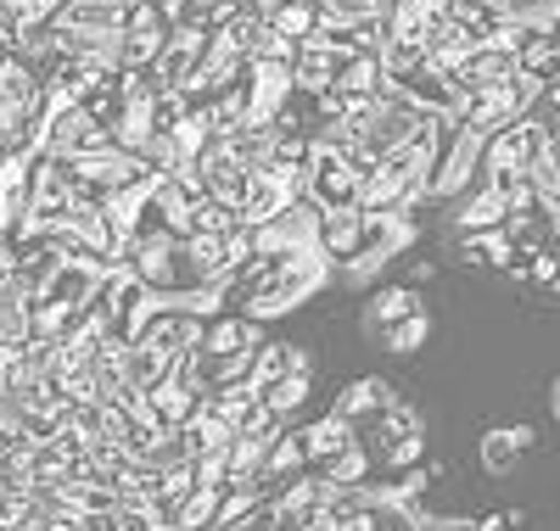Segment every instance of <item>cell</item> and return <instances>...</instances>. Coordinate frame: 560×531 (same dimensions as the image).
Here are the masks:
<instances>
[{
    "mask_svg": "<svg viewBox=\"0 0 560 531\" xmlns=\"http://www.w3.org/2000/svg\"><path fill=\"white\" fill-rule=\"evenodd\" d=\"M308 202H319L325 213H348L364 208V174L353 168V157L331 140H314V157H308Z\"/></svg>",
    "mask_w": 560,
    "mask_h": 531,
    "instance_id": "6da1fadb",
    "label": "cell"
},
{
    "mask_svg": "<svg viewBox=\"0 0 560 531\" xmlns=\"http://www.w3.org/2000/svg\"><path fill=\"white\" fill-rule=\"evenodd\" d=\"M549 140H555V129H549V123H538L533 113H527V118H516L510 129H499V134H493V146H488V185L533 179V168H538V163H544V152H549Z\"/></svg>",
    "mask_w": 560,
    "mask_h": 531,
    "instance_id": "7a4b0ae2",
    "label": "cell"
},
{
    "mask_svg": "<svg viewBox=\"0 0 560 531\" xmlns=\"http://www.w3.org/2000/svg\"><path fill=\"white\" fill-rule=\"evenodd\" d=\"M140 342L168 353V358H185V353H202L208 342V324L202 314L191 308H163V314H147V324H140Z\"/></svg>",
    "mask_w": 560,
    "mask_h": 531,
    "instance_id": "3957f363",
    "label": "cell"
},
{
    "mask_svg": "<svg viewBox=\"0 0 560 531\" xmlns=\"http://www.w3.org/2000/svg\"><path fill=\"white\" fill-rule=\"evenodd\" d=\"M342 68H348V57L337 51V45L308 39L303 51H298V62H292V73H298V95H325V90H337Z\"/></svg>",
    "mask_w": 560,
    "mask_h": 531,
    "instance_id": "277c9868",
    "label": "cell"
},
{
    "mask_svg": "<svg viewBox=\"0 0 560 531\" xmlns=\"http://www.w3.org/2000/svg\"><path fill=\"white\" fill-rule=\"evenodd\" d=\"M364 240H370V213H364V208L325 213V224H319V252H325V258L353 263V258L364 252Z\"/></svg>",
    "mask_w": 560,
    "mask_h": 531,
    "instance_id": "5b68a950",
    "label": "cell"
},
{
    "mask_svg": "<svg viewBox=\"0 0 560 531\" xmlns=\"http://www.w3.org/2000/svg\"><path fill=\"white\" fill-rule=\"evenodd\" d=\"M269 28L280 39H292V45H308L325 28V7H319V0H280V7L269 12Z\"/></svg>",
    "mask_w": 560,
    "mask_h": 531,
    "instance_id": "8992f818",
    "label": "cell"
},
{
    "mask_svg": "<svg viewBox=\"0 0 560 531\" xmlns=\"http://www.w3.org/2000/svg\"><path fill=\"white\" fill-rule=\"evenodd\" d=\"M303 442H308V459H325V464H331L337 453L353 448V425H348V414H331V420L308 425V430H303Z\"/></svg>",
    "mask_w": 560,
    "mask_h": 531,
    "instance_id": "52a82bcc",
    "label": "cell"
},
{
    "mask_svg": "<svg viewBox=\"0 0 560 531\" xmlns=\"http://www.w3.org/2000/svg\"><path fill=\"white\" fill-rule=\"evenodd\" d=\"M168 375H174V358H168V353L135 342V353H129V386H135V392H158Z\"/></svg>",
    "mask_w": 560,
    "mask_h": 531,
    "instance_id": "ba28073f",
    "label": "cell"
},
{
    "mask_svg": "<svg viewBox=\"0 0 560 531\" xmlns=\"http://www.w3.org/2000/svg\"><path fill=\"white\" fill-rule=\"evenodd\" d=\"M258 342H253V324H242V319H213L208 324V342H202V353H213V358H230V353H253Z\"/></svg>",
    "mask_w": 560,
    "mask_h": 531,
    "instance_id": "9c48e42d",
    "label": "cell"
},
{
    "mask_svg": "<svg viewBox=\"0 0 560 531\" xmlns=\"http://www.w3.org/2000/svg\"><path fill=\"white\" fill-rule=\"evenodd\" d=\"M510 219V190L504 185H482L477 197H471V208L459 213V224H471V229H482V224H504Z\"/></svg>",
    "mask_w": 560,
    "mask_h": 531,
    "instance_id": "30bf717a",
    "label": "cell"
},
{
    "mask_svg": "<svg viewBox=\"0 0 560 531\" xmlns=\"http://www.w3.org/2000/svg\"><path fill=\"white\" fill-rule=\"evenodd\" d=\"M258 392H264V403L280 414V420H287L303 398H308V375H280V380H269V386H258Z\"/></svg>",
    "mask_w": 560,
    "mask_h": 531,
    "instance_id": "8fae6325",
    "label": "cell"
},
{
    "mask_svg": "<svg viewBox=\"0 0 560 531\" xmlns=\"http://www.w3.org/2000/svg\"><path fill=\"white\" fill-rule=\"evenodd\" d=\"M415 314H420V297L404 292V285H398V292H382L376 303H370V319H376V324H404Z\"/></svg>",
    "mask_w": 560,
    "mask_h": 531,
    "instance_id": "7c38bea8",
    "label": "cell"
},
{
    "mask_svg": "<svg viewBox=\"0 0 560 531\" xmlns=\"http://www.w3.org/2000/svg\"><path fill=\"white\" fill-rule=\"evenodd\" d=\"M303 459H308V442H303V430H292V437H280L269 448V475H292L303 470Z\"/></svg>",
    "mask_w": 560,
    "mask_h": 531,
    "instance_id": "4fadbf2b",
    "label": "cell"
},
{
    "mask_svg": "<svg viewBox=\"0 0 560 531\" xmlns=\"http://www.w3.org/2000/svg\"><path fill=\"white\" fill-rule=\"evenodd\" d=\"M364 470H370V459L359 448H348V453H337L331 464H325V481H331V487H348V481H364Z\"/></svg>",
    "mask_w": 560,
    "mask_h": 531,
    "instance_id": "5bb4252c",
    "label": "cell"
},
{
    "mask_svg": "<svg viewBox=\"0 0 560 531\" xmlns=\"http://www.w3.org/2000/svg\"><path fill=\"white\" fill-rule=\"evenodd\" d=\"M516 448H522L516 430H510V437H493V430H488V437H482V464L488 470H510V464H516Z\"/></svg>",
    "mask_w": 560,
    "mask_h": 531,
    "instance_id": "9a60e30c",
    "label": "cell"
},
{
    "mask_svg": "<svg viewBox=\"0 0 560 531\" xmlns=\"http://www.w3.org/2000/svg\"><path fill=\"white\" fill-rule=\"evenodd\" d=\"M393 353H415L420 342H427V314H415V319H404V324H393Z\"/></svg>",
    "mask_w": 560,
    "mask_h": 531,
    "instance_id": "2e32d148",
    "label": "cell"
},
{
    "mask_svg": "<svg viewBox=\"0 0 560 531\" xmlns=\"http://www.w3.org/2000/svg\"><path fill=\"white\" fill-rule=\"evenodd\" d=\"M420 459V437H398L393 442V464H415Z\"/></svg>",
    "mask_w": 560,
    "mask_h": 531,
    "instance_id": "e0dca14e",
    "label": "cell"
},
{
    "mask_svg": "<svg viewBox=\"0 0 560 531\" xmlns=\"http://www.w3.org/2000/svg\"><path fill=\"white\" fill-rule=\"evenodd\" d=\"M549 219H555V235H560V213H549Z\"/></svg>",
    "mask_w": 560,
    "mask_h": 531,
    "instance_id": "ac0fdd59",
    "label": "cell"
},
{
    "mask_svg": "<svg viewBox=\"0 0 560 531\" xmlns=\"http://www.w3.org/2000/svg\"><path fill=\"white\" fill-rule=\"evenodd\" d=\"M555 292H560V280H555Z\"/></svg>",
    "mask_w": 560,
    "mask_h": 531,
    "instance_id": "d6986e66",
    "label": "cell"
},
{
    "mask_svg": "<svg viewBox=\"0 0 560 531\" xmlns=\"http://www.w3.org/2000/svg\"><path fill=\"white\" fill-rule=\"evenodd\" d=\"M555 39H560V28H555Z\"/></svg>",
    "mask_w": 560,
    "mask_h": 531,
    "instance_id": "ffe728a7",
    "label": "cell"
}]
</instances>
